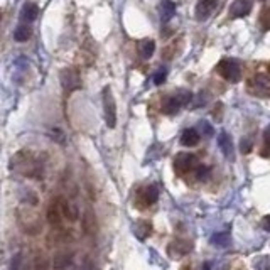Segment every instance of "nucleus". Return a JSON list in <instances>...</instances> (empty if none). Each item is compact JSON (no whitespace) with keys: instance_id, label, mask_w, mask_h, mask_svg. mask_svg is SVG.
Masks as SVG:
<instances>
[{"instance_id":"f8f14e48","label":"nucleus","mask_w":270,"mask_h":270,"mask_svg":"<svg viewBox=\"0 0 270 270\" xmlns=\"http://www.w3.org/2000/svg\"><path fill=\"white\" fill-rule=\"evenodd\" d=\"M59 208H61V215L63 218H68L69 221H76L80 213H78V208L69 201H61L59 202Z\"/></svg>"},{"instance_id":"f3484780","label":"nucleus","mask_w":270,"mask_h":270,"mask_svg":"<svg viewBox=\"0 0 270 270\" xmlns=\"http://www.w3.org/2000/svg\"><path fill=\"white\" fill-rule=\"evenodd\" d=\"M144 200H145V202H147L149 206L155 204V202H157V200H159V187L155 186V184H152V186L145 187Z\"/></svg>"},{"instance_id":"20e7f679","label":"nucleus","mask_w":270,"mask_h":270,"mask_svg":"<svg viewBox=\"0 0 270 270\" xmlns=\"http://www.w3.org/2000/svg\"><path fill=\"white\" fill-rule=\"evenodd\" d=\"M198 166V159L194 154H187V152H179L174 159V169L179 174H186L193 170Z\"/></svg>"},{"instance_id":"b1692460","label":"nucleus","mask_w":270,"mask_h":270,"mask_svg":"<svg viewBox=\"0 0 270 270\" xmlns=\"http://www.w3.org/2000/svg\"><path fill=\"white\" fill-rule=\"evenodd\" d=\"M166 76H168V71H166V69L157 71V73L154 74V83L155 84H162L166 81Z\"/></svg>"},{"instance_id":"5701e85b","label":"nucleus","mask_w":270,"mask_h":270,"mask_svg":"<svg viewBox=\"0 0 270 270\" xmlns=\"http://www.w3.org/2000/svg\"><path fill=\"white\" fill-rule=\"evenodd\" d=\"M10 270H22V255L17 253L12 258V264H10Z\"/></svg>"},{"instance_id":"393cba45","label":"nucleus","mask_w":270,"mask_h":270,"mask_svg":"<svg viewBox=\"0 0 270 270\" xmlns=\"http://www.w3.org/2000/svg\"><path fill=\"white\" fill-rule=\"evenodd\" d=\"M250 149H252V142L250 140H241V152H250Z\"/></svg>"},{"instance_id":"cd10ccee","label":"nucleus","mask_w":270,"mask_h":270,"mask_svg":"<svg viewBox=\"0 0 270 270\" xmlns=\"http://www.w3.org/2000/svg\"><path fill=\"white\" fill-rule=\"evenodd\" d=\"M0 20H2V14H0Z\"/></svg>"},{"instance_id":"aec40b11","label":"nucleus","mask_w":270,"mask_h":270,"mask_svg":"<svg viewBox=\"0 0 270 270\" xmlns=\"http://www.w3.org/2000/svg\"><path fill=\"white\" fill-rule=\"evenodd\" d=\"M69 264H71L69 255H58V257H56V260H54V269L56 270H63V269H66Z\"/></svg>"},{"instance_id":"1a4fd4ad","label":"nucleus","mask_w":270,"mask_h":270,"mask_svg":"<svg viewBox=\"0 0 270 270\" xmlns=\"http://www.w3.org/2000/svg\"><path fill=\"white\" fill-rule=\"evenodd\" d=\"M37 14H39L37 5L33 2H26L22 10H20V20H22V22H34Z\"/></svg>"},{"instance_id":"7ed1b4c3","label":"nucleus","mask_w":270,"mask_h":270,"mask_svg":"<svg viewBox=\"0 0 270 270\" xmlns=\"http://www.w3.org/2000/svg\"><path fill=\"white\" fill-rule=\"evenodd\" d=\"M218 71L226 81H230V83H238V81L241 80L240 65H238L235 59H223L218 66Z\"/></svg>"},{"instance_id":"bb28decb","label":"nucleus","mask_w":270,"mask_h":270,"mask_svg":"<svg viewBox=\"0 0 270 270\" xmlns=\"http://www.w3.org/2000/svg\"><path fill=\"white\" fill-rule=\"evenodd\" d=\"M264 228H265V230H269V225H267V218L264 219Z\"/></svg>"},{"instance_id":"ddd939ff","label":"nucleus","mask_w":270,"mask_h":270,"mask_svg":"<svg viewBox=\"0 0 270 270\" xmlns=\"http://www.w3.org/2000/svg\"><path fill=\"white\" fill-rule=\"evenodd\" d=\"M154 51H155V42L152 39H142V41H138V54L142 56V59L152 58Z\"/></svg>"},{"instance_id":"f03ea898","label":"nucleus","mask_w":270,"mask_h":270,"mask_svg":"<svg viewBox=\"0 0 270 270\" xmlns=\"http://www.w3.org/2000/svg\"><path fill=\"white\" fill-rule=\"evenodd\" d=\"M101 100H103V112H105V122L110 129H113L117 125V103L110 88L103 90Z\"/></svg>"},{"instance_id":"4be33fe9","label":"nucleus","mask_w":270,"mask_h":270,"mask_svg":"<svg viewBox=\"0 0 270 270\" xmlns=\"http://www.w3.org/2000/svg\"><path fill=\"white\" fill-rule=\"evenodd\" d=\"M201 129V134L204 135V137H211L213 134H215V130H213V127H211V123H208L206 120H201L200 122V125H198Z\"/></svg>"},{"instance_id":"39448f33","label":"nucleus","mask_w":270,"mask_h":270,"mask_svg":"<svg viewBox=\"0 0 270 270\" xmlns=\"http://www.w3.org/2000/svg\"><path fill=\"white\" fill-rule=\"evenodd\" d=\"M61 84L66 91H74L81 86V80L74 69H65L61 71Z\"/></svg>"},{"instance_id":"423d86ee","label":"nucleus","mask_w":270,"mask_h":270,"mask_svg":"<svg viewBox=\"0 0 270 270\" xmlns=\"http://www.w3.org/2000/svg\"><path fill=\"white\" fill-rule=\"evenodd\" d=\"M219 0H198L196 3V19L206 20L218 7Z\"/></svg>"},{"instance_id":"a211bd4d","label":"nucleus","mask_w":270,"mask_h":270,"mask_svg":"<svg viewBox=\"0 0 270 270\" xmlns=\"http://www.w3.org/2000/svg\"><path fill=\"white\" fill-rule=\"evenodd\" d=\"M230 243V233L228 232H219V233H215V235L211 236V245L213 247H226V245Z\"/></svg>"},{"instance_id":"4468645a","label":"nucleus","mask_w":270,"mask_h":270,"mask_svg":"<svg viewBox=\"0 0 270 270\" xmlns=\"http://www.w3.org/2000/svg\"><path fill=\"white\" fill-rule=\"evenodd\" d=\"M176 14V3L170 2V0H162L161 2V17L164 22H168L174 17Z\"/></svg>"},{"instance_id":"dca6fc26","label":"nucleus","mask_w":270,"mask_h":270,"mask_svg":"<svg viewBox=\"0 0 270 270\" xmlns=\"http://www.w3.org/2000/svg\"><path fill=\"white\" fill-rule=\"evenodd\" d=\"M151 223L147 221H137L134 225V235L137 238H140V240H145L149 235H151Z\"/></svg>"},{"instance_id":"9d476101","label":"nucleus","mask_w":270,"mask_h":270,"mask_svg":"<svg viewBox=\"0 0 270 270\" xmlns=\"http://www.w3.org/2000/svg\"><path fill=\"white\" fill-rule=\"evenodd\" d=\"M181 144L184 147H194L200 144V132L196 129H186L181 135Z\"/></svg>"},{"instance_id":"f257e3e1","label":"nucleus","mask_w":270,"mask_h":270,"mask_svg":"<svg viewBox=\"0 0 270 270\" xmlns=\"http://www.w3.org/2000/svg\"><path fill=\"white\" fill-rule=\"evenodd\" d=\"M191 98H193L191 91H186V90L177 91V95H172V97H166L162 100V112L166 115H176L181 110V106L187 105L191 101Z\"/></svg>"},{"instance_id":"9b49d317","label":"nucleus","mask_w":270,"mask_h":270,"mask_svg":"<svg viewBox=\"0 0 270 270\" xmlns=\"http://www.w3.org/2000/svg\"><path fill=\"white\" fill-rule=\"evenodd\" d=\"M218 144L221 152L225 154V157L233 159V144H232V137H230L226 132H221L218 135Z\"/></svg>"},{"instance_id":"0eeeda50","label":"nucleus","mask_w":270,"mask_h":270,"mask_svg":"<svg viewBox=\"0 0 270 270\" xmlns=\"http://www.w3.org/2000/svg\"><path fill=\"white\" fill-rule=\"evenodd\" d=\"M252 0H235L230 7V17L232 19H241L252 12Z\"/></svg>"},{"instance_id":"2eb2a0df","label":"nucleus","mask_w":270,"mask_h":270,"mask_svg":"<svg viewBox=\"0 0 270 270\" xmlns=\"http://www.w3.org/2000/svg\"><path fill=\"white\" fill-rule=\"evenodd\" d=\"M48 219L51 225H59L63 221V215H61V208H59V202H52L49 206L48 211Z\"/></svg>"},{"instance_id":"412c9836","label":"nucleus","mask_w":270,"mask_h":270,"mask_svg":"<svg viewBox=\"0 0 270 270\" xmlns=\"http://www.w3.org/2000/svg\"><path fill=\"white\" fill-rule=\"evenodd\" d=\"M196 179L198 181H206L209 177V169L206 166H196Z\"/></svg>"},{"instance_id":"6e6552de","label":"nucleus","mask_w":270,"mask_h":270,"mask_svg":"<svg viewBox=\"0 0 270 270\" xmlns=\"http://www.w3.org/2000/svg\"><path fill=\"white\" fill-rule=\"evenodd\" d=\"M269 88H270L269 78L265 76V74H257V76L253 78V81H252V84H250L252 93L258 95V97H267Z\"/></svg>"},{"instance_id":"a878e982","label":"nucleus","mask_w":270,"mask_h":270,"mask_svg":"<svg viewBox=\"0 0 270 270\" xmlns=\"http://www.w3.org/2000/svg\"><path fill=\"white\" fill-rule=\"evenodd\" d=\"M213 269V265H211V262H206L204 265H202V269L201 270H211Z\"/></svg>"},{"instance_id":"6ab92c4d","label":"nucleus","mask_w":270,"mask_h":270,"mask_svg":"<svg viewBox=\"0 0 270 270\" xmlns=\"http://www.w3.org/2000/svg\"><path fill=\"white\" fill-rule=\"evenodd\" d=\"M31 37V29L27 26H19L16 31H14V39L17 42H24Z\"/></svg>"}]
</instances>
